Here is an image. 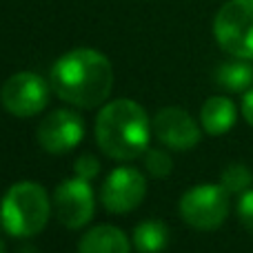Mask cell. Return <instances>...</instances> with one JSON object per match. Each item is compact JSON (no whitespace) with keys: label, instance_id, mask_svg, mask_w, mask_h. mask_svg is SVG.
<instances>
[{"label":"cell","instance_id":"4","mask_svg":"<svg viewBox=\"0 0 253 253\" xmlns=\"http://www.w3.org/2000/svg\"><path fill=\"white\" fill-rule=\"evenodd\" d=\"M218 44L233 58L253 60V0H229L213 20Z\"/></svg>","mask_w":253,"mask_h":253},{"label":"cell","instance_id":"12","mask_svg":"<svg viewBox=\"0 0 253 253\" xmlns=\"http://www.w3.org/2000/svg\"><path fill=\"white\" fill-rule=\"evenodd\" d=\"M238 111L229 98L224 96H213L202 105L200 109V123L202 129L209 135H222L236 125Z\"/></svg>","mask_w":253,"mask_h":253},{"label":"cell","instance_id":"16","mask_svg":"<svg viewBox=\"0 0 253 253\" xmlns=\"http://www.w3.org/2000/svg\"><path fill=\"white\" fill-rule=\"evenodd\" d=\"M144 167L156 178H167L171 173V169H173V160L162 149H147V153H144Z\"/></svg>","mask_w":253,"mask_h":253},{"label":"cell","instance_id":"20","mask_svg":"<svg viewBox=\"0 0 253 253\" xmlns=\"http://www.w3.org/2000/svg\"><path fill=\"white\" fill-rule=\"evenodd\" d=\"M0 253H4V245H2V240H0Z\"/></svg>","mask_w":253,"mask_h":253},{"label":"cell","instance_id":"7","mask_svg":"<svg viewBox=\"0 0 253 253\" xmlns=\"http://www.w3.org/2000/svg\"><path fill=\"white\" fill-rule=\"evenodd\" d=\"M53 207L56 215L65 227L80 229L93 218V191L89 187V180L69 178L58 184L53 193Z\"/></svg>","mask_w":253,"mask_h":253},{"label":"cell","instance_id":"15","mask_svg":"<svg viewBox=\"0 0 253 253\" xmlns=\"http://www.w3.org/2000/svg\"><path fill=\"white\" fill-rule=\"evenodd\" d=\"M220 184L227 189L229 193H245L247 189H251L253 184V173L247 165H240V162H233L220 175Z\"/></svg>","mask_w":253,"mask_h":253},{"label":"cell","instance_id":"11","mask_svg":"<svg viewBox=\"0 0 253 253\" xmlns=\"http://www.w3.org/2000/svg\"><path fill=\"white\" fill-rule=\"evenodd\" d=\"M78 253H131V245L118 227H93L83 236Z\"/></svg>","mask_w":253,"mask_h":253},{"label":"cell","instance_id":"8","mask_svg":"<svg viewBox=\"0 0 253 253\" xmlns=\"http://www.w3.org/2000/svg\"><path fill=\"white\" fill-rule=\"evenodd\" d=\"M147 193V180L133 167H118L105 180L102 205L111 213H129L142 202Z\"/></svg>","mask_w":253,"mask_h":253},{"label":"cell","instance_id":"3","mask_svg":"<svg viewBox=\"0 0 253 253\" xmlns=\"http://www.w3.org/2000/svg\"><path fill=\"white\" fill-rule=\"evenodd\" d=\"M49 198L38 182L22 180L9 187L0 202V224L13 238H31L49 220Z\"/></svg>","mask_w":253,"mask_h":253},{"label":"cell","instance_id":"2","mask_svg":"<svg viewBox=\"0 0 253 253\" xmlns=\"http://www.w3.org/2000/svg\"><path fill=\"white\" fill-rule=\"evenodd\" d=\"M151 123L133 100L107 102L96 120V140L100 149L116 160H133L149 149Z\"/></svg>","mask_w":253,"mask_h":253},{"label":"cell","instance_id":"9","mask_svg":"<svg viewBox=\"0 0 253 253\" xmlns=\"http://www.w3.org/2000/svg\"><path fill=\"white\" fill-rule=\"evenodd\" d=\"M84 138V123L80 114L58 109L42 118L38 125V142L49 153H67L76 149Z\"/></svg>","mask_w":253,"mask_h":253},{"label":"cell","instance_id":"19","mask_svg":"<svg viewBox=\"0 0 253 253\" xmlns=\"http://www.w3.org/2000/svg\"><path fill=\"white\" fill-rule=\"evenodd\" d=\"M242 116H245V120L253 126V89L247 91L245 100H242Z\"/></svg>","mask_w":253,"mask_h":253},{"label":"cell","instance_id":"13","mask_svg":"<svg viewBox=\"0 0 253 253\" xmlns=\"http://www.w3.org/2000/svg\"><path fill=\"white\" fill-rule=\"evenodd\" d=\"M215 83L224 87L227 91H247L253 84V65L245 58H233L227 60L215 69Z\"/></svg>","mask_w":253,"mask_h":253},{"label":"cell","instance_id":"5","mask_svg":"<svg viewBox=\"0 0 253 253\" xmlns=\"http://www.w3.org/2000/svg\"><path fill=\"white\" fill-rule=\"evenodd\" d=\"M180 215L189 227L213 231L229 215V191L222 184H198L180 198Z\"/></svg>","mask_w":253,"mask_h":253},{"label":"cell","instance_id":"6","mask_svg":"<svg viewBox=\"0 0 253 253\" xmlns=\"http://www.w3.org/2000/svg\"><path fill=\"white\" fill-rule=\"evenodd\" d=\"M0 100L9 114L18 116V118H29L47 107L49 84L42 76L20 71L4 80L2 89H0Z\"/></svg>","mask_w":253,"mask_h":253},{"label":"cell","instance_id":"14","mask_svg":"<svg viewBox=\"0 0 253 253\" xmlns=\"http://www.w3.org/2000/svg\"><path fill=\"white\" fill-rule=\"evenodd\" d=\"M133 245L140 253H160L169 245V227L162 220H144L133 229Z\"/></svg>","mask_w":253,"mask_h":253},{"label":"cell","instance_id":"18","mask_svg":"<svg viewBox=\"0 0 253 253\" xmlns=\"http://www.w3.org/2000/svg\"><path fill=\"white\" fill-rule=\"evenodd\" d=\"M74 169H76V175H78V178L93 180L98 175V171H100V162H98L96 156H91V153H84V156H80L78 160H76Z\"/></svg>","mask_w":253,"mask_h":253},{"label":"cell","instance_id":"1","mask_svg":"<svg viewBox=\"0 0 253 253\" xmlns=\"http://www.w3.org/2000/svg\"><path fill=\"white\" fill-rule=\"evenodd\" d=\"M49 84L58 98L69 105L91 109L109 98L114 89V69L105 53L96 49H74L56 60Z\"/></svg>","mask_w":253,"mask_h":253},{"label":"cell","instance_id":"17","mask_svg":"<svg viewBox=\"0 0 253 253\" xmlns=\"http://www.w3.org/2000/svg\"><path fill=\"white\" fill-rule=\"evenodd\" d=\"M238 218H240L242 227L253 233V189H247L245 193H240V200H238Z\"/></svg>","mask_w":253,"mask_h":253},{"label":"cell","instance_id":"10","mask_svg":"<svg viewBox=\"0 0 253 253\" xmlns=\"http://www.w3.org/2000/svg\"><path fill=\"white\" fill-rule=\"evenodd\" d=\"M153 133L165 147L187 151L200 142V126L180 107H165L156 114Z\"/></svg>","mask_w":253,"mask_h":253}]
</instances>
